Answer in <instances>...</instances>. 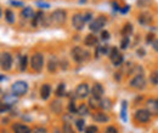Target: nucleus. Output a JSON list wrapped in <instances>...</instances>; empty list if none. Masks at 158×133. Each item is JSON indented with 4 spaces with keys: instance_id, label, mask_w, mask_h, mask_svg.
<instances>
[{
    "instance_id": "obj_1",
    "label": "nucleus",
    "mask_w": 158,
    "mask_h": 133,
    "mask_svg": "<svg viewBox=\"0 0 158 133\" xmlns=\"http://www.w3.org/2000/svg\"><path fill=\"white\" fill-rule=\"evenodd\" d=\"M131 116H133L134 123L138 125V126H147L152 121V119H153V116L151 115V113L145 107L136 108Z\"/></svg>"
},
{
    "instance_id": "obj_2",
    "label": "nucleus",
    "mask_w": 158,
    "mask_h": 133,
    "mask_svg": "<svg viewBox=\"0 0 158 133\" xmlns=\"http://www.w3.org/2000/svg\"><path fill=\"white\" fill-rule=\"evenodd\" d=\"M148 85V79L145 75V73H140V74H135L133 75L129 81H128V86L130 90L138 91V92H142L147 88Z\"/></svg>"
},
{
    "instance_id": "obj_3",
    "label": "nucleus",
    "mask_w": 158,
    "mask_h": 133,
    "mask_svg": "<svg viewBox=\"0 0 158 133\" xmlns=\"http://www.w3.org/2000/svg\"><path fill=\"white\" fill-rule=\"evenodd\" d=\"M71 57L72 59L78 63L81 64L86 61H89L91 58V53L85 49V47H81V46H74L72 50H71Z\"/></svg>"
},
{
    "instance_id": "obj_4",
    "label": "nucleus",
    "mask_w": 158,
    "mask_h": 133,
    "mask_svg": "<svg viewBox=\"0 0 158 133\" xmlns=\"http://www.w3.org/2000/svg\"><path fill=\"white\" fill-rule=\"evenodd\" d=\"M49 17H50V23L52 27H62L67 22L68 15L64 9H56L49 15Z\"/></svg>"
},
{
    "instance_id": "obj_5",
    "label": "nucleus",
    "mask_w": 158,
    "mask_h": 133,
    "mask_svg": "<svg viewBox=\"0 0 158 133\" xmlns=\"http://www.w3.org/2000/svg\"><path fill=\"white\" fill-rule=\"evenodd\" d=\"M45 65V56L41 52H34L29 57V68L34 73H41Z\"/></svg>"
},
{
    "instance_id": "obj_6",
    "label": "nucleus",
    "mask_w": 158,
    "mask_h": 133,
    "mask_svg": "<svg viewBox=\"0 0 158 133\" xmlns=\"http://www.w3.org/2000/svg\"><path fill=\"white\" fill-rule=\"evenodd\" d=\"M107 23H108V17L106 15H99L98 17H95L89 23V29L94 34L101 33L103 30V28L107 25Z\"/></svg>"
},
{
    "instance_id": "obj_7",
    "label": "nucleus",
    "mask_w": 158,
    "mask_h": 133,
    "mask_svg": "<svg viewBox=\"0 0 158 133\" xmlns=\"http://www.w3.org/2000/svg\"><path fill=\"white\" fill-rule=\"evenodd\" d=\"M136 21L142 27H150L155 22V15L148 10H140V12L136 15Z\"/></svg>"
},
{
    "instance_id": "obj_8",
    "label": "nucleus",
    "mask_w": 158,
    "mask_h": 133,
    "mask_svg": "<svg viewBox=\"0 0 158 133\" xmlns=\"http://www.w3.org/2000/svg\"><path fill=\"white\" fill-rule=\"evenodd\" d=\"M28 90H29V86L23 80H17L11 85V92L17 97H22V96L27 95Z\"/></svg>"
},
{
    "instance_id": "obj_9",
    "label": "nucleus",
    "mask_w": 158,
    "mask_h": 133,
    "mask_svg": "<svg viewBox=\"0 0 158 133\" xmlns=\"http://www.w3.org/2000/svg\"><path fill=\"white\" fill-rule=\"evenodd\" d=\"M76 98L78 99H86L89 98V96L91 93V88H90V85L88 82H80L78 86L76 87Z\"/></svg>"
},
{
    "instance_id": "obj_10",
    "label": "nucleus",
    "mask_w": 158,
    "mask_h": 133,
    "mask_svg": "<svg viewBox=\"0 0 158 133\" xmlns=\"http://www.w3.org/2000/svg\"><path fill=\"white\" fill-rule=\"evenodd\" d=\"M71 22H72L73 29H76L77 32H81L84 29L85 24H86V22L84 19V14H81V12H74L72 15Z\"/></svg>"
},
{
    "instance_id": "obj_11",
    "label": "nucleus",
    "mask_w": 158,
    "mask_h": 133,
    "mask_svg": "<svg viewBox=\"0 0 158 133\" xmlns=\"http://www.w3.org/2000/svg\"><path fill=\"white\" fill-rule=\"evenodd\" d=\"M143 107L151 113L153 117H158V99L157 97H147Z\"/></svg>"
},
{
    "instance_id": "obj_12",
    "label": "nucleus",
    "mask_w": 158,
    "mask_h": 133,
    "mask_svg": "<svg viewBox=\"0 0 158 133\" xmlns=\"http://www.w3.org/2000/svg\"><path fill=\"white\" fill-rule=\"evenodd\" d=\"M12 67V55L10 52H4L0 56V68L5 72L11 70Z\"/></svg>"
},
{
    "instance_id": "obj_13",
    "label": "nucleus",
    "mask_w": 158,
    "mask_h": 133,
    "mask_svg": "<svg viewBox=\"0 0 158 133\" xmlns=\"http://www.w3.org/2000/svg\"><path fill=\"white\" fill-rule=\"evenodd\" d=\"M91 117H93V120H94L95 122H98V123H107V122H110V120H111L110 115L107 114L106 111H103V110H95V111L91 114Z\"/></svg>"
},
{
    "instance_id": "obj_14",
    "label": "nucleus",
    "mask_w": 158,
    "mask_h": 133,
    "mask_svg": "<svg viewBox=\"0 0 158 133\" xmlns=\"http://www.w3.org/2000/svg\"><path fill=\"white\" fill-rule=\"evenodd\" d=\"M45 12L43 10H39V11H35V15L34 17L31 21V24L33 28H37V27H43L44 24V21H45Z\"/></svg>"
},
{
    "instance_id": "obj_15",
    "label": "nucleus",
    "mask_w": 158,
    "mask_h": 133,
    "mask_svg": "<svg viewBox=\"0 0 158 133\" xmlns=\"http://www.w3.org/2000/svg\"><path fill=\"white\" fill-rule=\"evenodd\" d=\"M59 68H60L59 58L56 57V56H50L49 59H48V64H46L48 72L51 73V74H54V73H56L59 70Z\"/></svg>"
},
{
    "instance_id": "obj_16",
    "label": "nucleus",
    "mask_w": 158,
    "mask_h": 133,
    "mask_svg": "<svg viewBox=\"0 0 158 133\" xmlns=\"http://www.w3.org/2000/svg\"><path fill=\"white\" fill-rule=\"evenodd\" d=\"M91 96L96 97V98H103L105 96V87L100 82H94L93 86H91Z\"/></svg>"
},
{
    "instance_id": "obj_17",
    "label": "nucleus",
    "mask_w": 158,
    "mask_h": 133,
    "mask_svg": "<svg viewBox=\"0 0 158 133\" xmlns=\"http://www.w3.org/2000/svg\"><path fill=\"white\" fill-rule=\"evenodd\" d=\"M84 45L86 47H96L99 45V38L94 34V33H90L88 35H85V38L83 40Z\"/></svg>"
},
{
    "instance_id": "obj_18",
    "label": "nucleus",
    "mask_w": 158,
    "mask_h": 133,
    "mask_svg": "<svg viewBox=\"0 0 158 133\" xmlns=\"http://www.w3.org/2000/svg\"><path fill=\"white\" fill-rule=\"evenodd\" d=\"M12 131L15 133H32L33 132V130H32L28 125H26V123H23V122H15V123L12 125Z\"/></svg>"
},
{
    "instance_id": "obj_19",
    "label": "nucleus",
    "mask_w": 158,
    "mask_h": 133,
    "mask_svg": "<svg viewBox=\"0 0 158 133\" xmlns=\"http://www.w3.org/2000/svg\"><path fill=\"white\" fill-rule=\"evenodd\" d=\"M34 15H35V11L31 6H24L20 12V16L22 17V19H26V21H32Z\"/></svg>"
},
{
    "instance_id": "obj_20",
    "label": "nucleus",
    "mask_w": 158,
    "mask_h": 133,
    "mask_svg": "<svg viewBox=\"0 0 158 133\" xmlns=\"http://www.w3.org/2000/svg\"><path fill=\"white\" fill-rule=\"evenodd\" d=\"M51 92H52V88H51V85L50 84H43L41 87H40V98L43 100H48L51 96Z\"/></svg>"
},
{
    "instance_id": "obj_21",
    "label": "nucleus",
    "mask_w": 158,
    "mask_h": 133,
    "mask_svg": "<svg viewBox=\"0 0 158 133\" xmlns=\"http://www.w3.org/2000/svg\"><path fill=\"white\" fill-rule=\"evenodd\" d=\"M120 34H122V37H131L134 34V24L131 22H125L122 25Z\"/></svg>"
},
{
    "instance_id": "obj_22",
    "label": "nucleus",
    "mask_w": 158,
    "mask_h": 133,
    "mask_svg": "<svg viewBox=\"0 0 158 133\" xmlns=\"http://www.w3.org/2000/svg\"><path fill=\"white\" fill-rule=\"evenodd\" d=\"M110 50H111V46H108V45H98L95 47V58H100L103 55L108 56Z\"/></svg>"
},
{
    "instance_id": "obj_23",
    "label": "nucleus",
    "mask_w": 158,
    "mask_h": 133,
    "mask_svg": "<svg viewBox=\"0 0 158 133\" xmlns=\"http://www.w3.org/2000/svg\"><path fill=\"white\" fill-rule=\"evenodd\" d=\"M112 107H113V102H112L110 98L103 97V98L101 99V103H100V110L108 111V110L112 109Z\"/></svg>"
},
{
    "instance_id": "obj_24",
    "label": "nucleus",
    "mask_w": 158,
    "mask_h": 133,
    "mask_svg": "<svg viewBox=\"0 0 158 133\" xmlns=\"http://www.w3.org/2000/svg\"><path fill=\"white\" fill-rule=\"evenodd\" d=\"M101 99H102V98H101ZM101 99L94 97V96L89 97V98H88V105H89V108H90L91 110H98V109H100Z\"/></svg>"
},
{
    "instance_id": "obj_25",
    "label": "nucleus",
    "mask_w": 158,
    "mask_h": 133,
    "mask_svg": "<svg viewBox=\"0 0 158 133\" xmlns=\"http://www.w3.org/2000/svg\"><path fill=\"white\" fill-rule=\"evenodd\" d=\"M148 84L152 85L153 87L158 86V69H152L148 74Z\"/></svg>"
},
{
    "instance_id": "obj_26",
    "label": "nucleus",
    "mask_w": 158,
    "mask_h": 133,
    "mask_svg": "<svg viewBox=\"0 0 158 133\" xmlns=\"http://www.w3.org/2000/svg\"><path fill=\"white\" fill-rule=\"evenodd\" d=\"M29 67V57L27 55H23L20 57V62H19V69L20 72H26Z\"/></svg>"
},
{
    "instance_id": "obj_27",
    "label": "nucleus",
    "mask_w": 158,
    "mask_h": 133,
    "mask_svg": "<svg viewBox=\"0 0 158 133\" xmlns=\"http://www.w3.org/2000/svg\"><path fill=\"white\" fill-rule=\"evenodd\" d=\"M50 109H51L52 113H55V114H61V113H62V102L60 100V98H57V99H55V100L51 102Z\"/></svg>"
},
{
    "instance_id": "obj_28",
    "label": "nucleus",
    "mask_w": 158,
    "mask_h": 133,
    "mask_svg": "<svg viewBox=\"0 0 158 133\" xmlns=\"http://www.w3.org/2000/svg\"><path fill=\"white\" fill-rule=\"evenodd\" d=\"M155 0H136V7L140 10H146L150 9L153 5Z\"/></svg>"
},
{
    "instance_id": "obj_29",
    "label": "nucleus",
    "mask_w": 158,
    "mask_h": 133,
    "mask_svg": "<svg viewBox=\"0 0 158 133\" xmlns=\"http://www.w3.org/2000/svg\"><path fill=\"white\" fill-rule=\"evenodd\" d=\"M90 108H89V105L88 104H85V103H81V104H79L78 105V110H77V114L80 115V117H83V116H88V115H90Z\"/></svg>"
},
{
    "instance_id": "obj_30",
    "label": "nucleus",
    "mask_w": 158,
    "mask_h": 133,
    "mask_svg": "<svg viewBox=\"0 0 158 133\" xmlns=\"http://www.w3.org/2000/svg\"><path fill=\"white\" fill-rule=\"evenodd\" d=\"M130 44H131V38L130 37H122L120 39V44H119V49L120 51H125L130 47Z\"/></svg>"
},
{
    "instance_id": "obj_31",
    "label": "nucleus",
    "mask_w": 158,
    "mask_h": 133,
    "mask_svg": "<svg viewBox=\"0 0 158 133\" xmlns=\"http://www.w3.org/2000/svg\"><path fill=\"white\" fill-rule=\"evenodd\" d=\"M4 15H5V21H6L9 24H14V23H15L16 16H15V12H14L11 9H6L5 12H4Z\"/></svg>"
},
{
    "instance_id": "obj_32",
    "label": "nucleus",
    "mask_w": 158,
    "mask_h": 133,
    "mask_svg": "<svg viewBox=\"0 0 158 133\" xmlns=\"http://www.w3.org/2000/svg\"><path fill=\"white\" fill-rule=\"evenodd\" d=\"M120 55H122V52H120V49L119 47H117V46H111V50H110V53H108V58H110L111 63L117 57H119Z\"/></svg>"
},
{
    "instance_id": "obj_33",
    "label": "nucleus",
    "mask_w": 158,
    "mask_h": 133,
    "mask_svg": "<svg viewBox=\"0 0 158 133\" xmlns=\"http://www.w3.org/2000/svg\"><path fill=\"white\" fill-rule=\"evenodd\" d=\"M55 96H56V98H62L66 96V84L64 82H61L57 85V87L55 90Z\"/></svg>"
},
{
    "instance_id": "obj_34",
    "label": "nucleus",
    "mask_w": 158,
    "mask_h": 133,
    "mask_svg": "<svg viewBox=\"0 0 158 133\" xmlns=\"http://www.w3.org/2000/svg\"><path fill=\"white\" fill-rule=\"evenodd\" d=\"M128 102L127 100H123L122 102V109H120V117L124 122L128 121Z\"/></svg>"
},
{
    "instance_id": "obj_35",
    "label": "nucleus",
    "mask_w": 158,
    "mask_h": 133,
    "mask_svg": "<svg viewBox=\"0 0 158 133\" xmlns=\"http://www.w3.org/2000/svg\"><path fill=\"white\" fill-rule=\"evenodd\" d=\"M86 123H85V120L83 119V117H79L77 119L76 121H74V126H76V128H77V131L78 132H84V130H85V126Z\"/></svg>"
},
{
    "instance_id": "obj_36",
    "label": "nucleus",
    "mask_w": 158,
    "mask_h": 133,
    "mask_svg": "<svg viewBox=\"0 0 158 133\" xmlns=\"http://www.w3.org/2000/svg\"><path fill=\"white\" fill-rule=\"evenodd\" d=\"M145 100H146L145 95H138L135 97V99L133 100V105H135L136 108H139V107H141L145 103Z\"/></svg>"
},
{
    "instance_id": "obj_37",
    "label": "nucleus",
    "mask_w": 158,
    "mask_h": 133,
    "mask_svg": "<svg viewBox=\"0 0 158 133\" xmlns=\"http://www.w3.org/2000/svg\"><path fill=\"white\" fill-rule=\"evenodd\" d=\"M156 34L155 33H152V32H148L146 35H145V44L146 45H152V42L156 40Z\"/></svg>"
},
{
    "instance_id": "obj_38",
    "label": "nucleus",
    "mask_w": 158,
    "mask_h": 133,
    "mask_svg": "<svg viewBox=\"0 0 158 133\" xmlns=\"http://www.w3.org/2000/svg\"><path fill=\"white\" fill-rule=\"evenodd\" d=\"M62 133H76V131H74L72 123L63 122V125H62Z\"/></svg>"
},
{
    "instance_id": "obj_39",
    "label": "nucleus",
    "mask_w": 158,
    "mask_h": 133,
    "mask_svg": "<svg viewBox=\"0 0 158 133\" xmlns=\"http://www.w3.org/2000/svg\"><path fill=\"white\" fill-rule=\"evenodd\" d=\"M68 113L69 114H77V110H78V105L76 104V102L72 99V100H69V103H68Z\"/></svg>"
},
{
    "instance_id": "obj_40",
    "label": "nucleus",
    "mask_w": 158,
    "mask_h": 133,
    "mask_svg": "<svg viewBox=\"0 0 158 133\" xmlns=\"http://www.w3.org/2000/svg\"><path fill=\"white\" fill-rule=\"evenodd\" d=\"M124 62H125V58H124V55L122 53L119 57H117L113 62H112V64H113L116 68H119V67H122V65L124 64Z\"/></svg>"
},
{
    "instance_id": "obj_41",
    "label": "nucleus",
    "mask_w": 158,
    "mask_h": 133,
    "mask_svg": "<svg viewBox=\"0 0 158 133\" xmlns=\"http://www.w3.org/2000/svg\"><path fill=\"white\" fill-rule=\"evenodd\" d=\"M135 53H136V56L139 58H145L146 55H147V51H146V49L143 46H139L136 49V51H135Z\"/></svg>"
},
{
    "instance_id": "obj_42",
    "label": "nucleus",
    "mask_w": 158,
    "mask_h": 133,
    "mask_svg": "<svg viewBox=\"0 0 158 133\" xmlns=\"http://www.w3.org/2000/svg\"><path fill=\"white\" fill-rule=\"evenodd\" d=\"M84 133H99V127L96 125H89L85 127Z\"/></svg>"
},
{
    "instance_id": "obj_43",
    "label": "nucleus",
    "mask_w": 158,
    "mask_h": 133,
    "mask_svg": "<svg viewBox=\"0 0 158 133\" xmlns=\"http://www.w3.org/2000/svg\"><path fill=\"white\" fill-rule=\"evenodd\" d=\"M103 133H119V130L117 126L114 125H108L106 128H105V132Z\"/></svg>"
},
{
    "instance_id": "obj_44",
    "label": "nucleus",
    "mask_w": 158,
    "mask_h": 133,
    "mask_svg": "<svg viewBox=\"0 0 158 133\" xmlns=\"http://www.w3.org/2000/svg\"><path fill=\"white\" fill-rule=\"evenodd\" d=\"M100 38H101V40H103V41H107V40H110V38H111V34H110L108 30L103 29V30L100 33Z\"/></svg>"
},
{
    "instance_id": "obj_45",
    "label": "nucleus",
    "mask_w": 158,
    "mask_h": 133,
    "mask_svg": "<svg viewBox=\"0 0 158 133\" xmlns=\"http://www.w3.org/2000/svg\"><path fill=\"white\" fill-rule=\"evenodd\" d=\"M84 19H85L86 23H90L94 19V14L91 11H85L84 12Z\"/></svg>"
},
{
    "instance_id": "obj_46",
    "label": "nucleus",
    "mask_w": 158,
    "mask_h": 133,
    "mask_svg": "<svg viewBox=\"0 0 158 133\" xmlns=\"http://www.w3.org/2000/svg\"><path fill=\"white\" fill-rule=\"evenodd\" d=\"M123 76H124L123 70H117V72L113 74V77H114V80H116L117 82H120V81L123 80Z\"/></svg>"
},
{
    "instance_id": "obj_47",
    "label": "nucleus",
    "mask_w": 158,
    "mask_h": 133,
    "mask_svg": "<svg viewBox=\"0 0 158 133\" xmlns=\"http://www.w3.org/2000/svg\"><path fill=\"white\" fill-rule=\"evenodd\" d=\"M111 6H112L113 11H116V12H119L120 11V7H122V5L119 4L117 0H112L111 1Z\"/></svg>"
},
{
    "instance_id": "obj_48",
    "label": "nucleus",
    "mask_w": 158,
    "mask_h": 133,
    "mask_svg": "<svg viewBox=\"0 0 158 133\" xmlns=\"http://www.w3.org/2000/svg\"><path fill=\"white\" fill-rule=\"evenodd\" d=\"M11 109V105L7 103H0V113H6Z\"/></svg>"
},
{
    "instance_id": "obj_49",
    "label": "nucleus",
    "mask_w": 158,
    "mask_h": 133,
    "mask_svg": "<svg viewBox=\"0 0 158 133\" xmlns=\"http://www.w3.org/2000/svg\"><path fill=\"white\" fill-rule=\"evenodd\" d=\"M32 133H49V131L45 127H43V126H37V127L33 128V132Z\"/></svg>"
},
{
    "instance_id": "obj_50",
    "label": "nucleus",
    "mask_w": 158,
    "mask_h": 133,
    "mask_svg": "<svg viewBox=\"0 0 158 133\" xmlns=\"http://www.w3.org/2000/svg\"><path fill=\"white\" fill-rule=\"evenodd\" d=\"M129 11H130V5L125 4V5H123V6L120 7V11H119V12H120L122 15H127Z\"/></svg>"
},
{
    "instance_id": "obj_51",
    "label": "nucleus",
    "mask_w": 158,
    "mask_h": 133,
    "mask_svg": "<svg viewBox=\"0 0 158 133\" xmlns=\"http://www.w3.org/2000/svg\"><path fill=\"white\" fill-rule=\"evenodd\" d=\"M68 67H69V64H68V62H67L66 59H62V61H60V68H61V69H63V70H67V69H68Z\"/></svg>"
},
{
    "instance_id": "obj_52",
    "label": "nucleus",
    "mask_w": 158,
    "mask_h": 133,
    "mask_svg": "<svg viewBox=\"0 0 158 133\" xmlns=\"http://www.w3.org/2000/svg\"><path fill=\"white\" fill-rule=\"evenodd\" d=\"M10 4L15 7H24V4L22 1H17V0H10Z\"/></svg>"
},
{
    "instance_id": "obj_53",
    "label": "nucleus",
    "mask_w": 158,
    "mask_h": 133,
    "mask_svg": "<svg viewBox=\"0 0 158 133\" xmlns=\"http://www.w3.org/2000/svg\"><path fill=\"white\" fill-rule=\"evenodd\" d=\"M37 6L40 9H50V4L49 2H44V1H38Z\"/></svg>"
},
{
    "instance_id": "obj_54",
    "label": "nucleus",
    "mask_w": 158,
    "mask_h": 133,
    "mask_svg": "<svg viewBox=\"0 0 158 133\" xmlns=\"http://www.w3.org/2000/svg\"><path fill=\"white\" fill-rule=\"evenodd\" d=\"M151 46H152V50H153L156 53H158V38H156V40L152 42Z\"/></svg>"
},
{
    "instance_id": "obj_55",
    "label": "nucleus",
    "mask_w": 158,
    "mask_h": 133,
    "mask_svg": "<svg viewBox=\"0 0 158 133\" xmlns=\"http://www.w3.org/2000/svg\"><path fill=\"white\" fill-rule=\"evenodd\" d=\"M52 133H62V128H59V127H55L52 130Z\"/></svg>"
},
{
    "instance_id": "obj_56",
    "label": "nucleus",
    "mask_w": 158,
    "mask_h": 133,
    "mask_svg": "<svg viewBox=\"0 0 158 133\" xmlns=\"http://www.w3.org/2000/svg\"><path fill=\"white\" fill-rule=\"evenodd\" d=\"M4 97H5V95H4V91H2L1 88H0V102H1L2 99H4Z\"/></svg>"
},
{
    "instance_id": "obj_57",
    "label": "nucleus",
    "mask_w": 158,
    "mask_h": 133,
    "mask_svg": "<svg viewBox=\"0 0 158 133\" xmlns=\"http://www.w3.org/2000/svg\"><path fill=\"white\" fill-rule=\"evenodd\" d=\"M4 80H5V76L1 75V74H0V81H4Z\"/></svg>"
},
{
    "instance_id": "obj_58",
    "label": "nucleus",
    "mask_w": 158,
    "mask_h": 133,
    "mask_svg": "<svg viewBox=\"0 0 158 133\" xmlns=\"http://www.w3.org/2000/svg\"><path fill=\"white\" fill-rule=\"evenodd\" d=\"M88 0H79V4H85Z\"/></svg>"
},
{
    "instance_id": "obj_59",
    "label": "nucleus",
    "mask_w": 158,
    "mask_h": 133,
    "mask_svg": "<svg viewBox=\"0 0 158 133\" xmlns=\"http://www.w3.org/2000/svg\"><path fill=\"white\" fill-rule=\"evenodd\" d=\"M1 16H2V9H1V6H0V18H1Z\"/></svg>"
},
{
    "instance_id": "obj_60",
    "label": "nucleus",
    "mask_w": 158,
    "mask_h": 133,
    "mask_svg": "<svg viewBox=\"0 0 158 133\" xmlns=\"http://www.w3.org/2000/svg\"><path fill=\"white\" fill-rule=\"evenodd\" d=\"M157 99H158V96H157Z\"/></svg>"
},
{
    "instance_id": "obj_61",
    "label": "nucleus",
    "mask_w": 158,
    "mask_h": 133,
    "mask_svg": "<svg viewBox=\"0 0 158 133\" xmlns=\"http://www.w3.org/2000/svg\"><path fill=\"white\" fill-rule=\"evenodd\" d=\"M0 56H1V55H0Z\"/></svg>"
},
{
    "instance_id": "obj_62",
    "label": "nucleus",
    "mask_w": 158,
    "mask_h": 133,
    "mask_svg": "<svg viewBox=\"0 0 158 133\" xmlns=\"http://www.w3.org/2000/svg\"><path fill=\"white\" fill-rule=\"evenodd\" d=\"M39 1H40V0H39Z\"/></svg>"
}]
</instances>
